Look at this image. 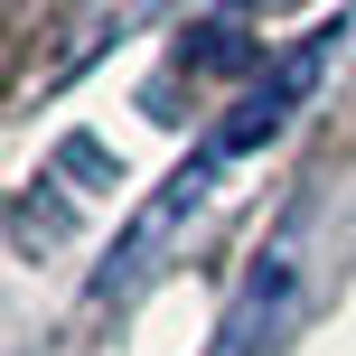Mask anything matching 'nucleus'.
<instances>
[{
    "label": "nucleus",
    "instance_id": "obj_1",
    "mask_svg": "<svg viewBox=\"0 0 356 356\" xmlns=\"http://www.w3.org/2000/svg\"><path fill=\"white\" fill-rule=\"evenodd\" d=\"M225 169H234L225 150H216V141H197L188 160H178V169L160 178V197H150V207L122 225V244H113V263L85 282V300H122V291H141L150 272L169 263V244L197 225V216H207V197H216V178H225Z\"/></svg>",
    "mask_w": 356,
    "mask_h": 356
},
{
    "label": "nucleus",
    "instance_id": "obj_2",
    "mask_svg": "<svg viewBox=\"0 0 356 356\" xmlns=\"http://www.w3.org/2000/svg\"><path fill=\"white\" fill-rule=\"evenodd\" d=\"M338 38H347V29H319V38H300V47H282V56H272V66L253 75L244 94H234V113L207 131V141L225 150V160H253L263 141H282V131H291V113H300L309 94H319V75L338 66Z\"/></svg>",
    "mask_w": 356,
    "mask_h": 356
},
{
    "label": "nucleus",
    "instance_id": "obj_3",
    "mask_svg": "<svg viewBox=\"0 0 356 356\" xmlns=\"http://www.w3.org/2000/svg\"><path fill=\"white\" fill-rule=\"evenodd\" d=\"M291 291H300V216H291V225L272 234V253L244 272V291H234V319H225V347H234V356H263V347H272V328H282V309H291Z\"/></svg>",
    "mask_w": 356,
    "mask_h": 356
}]
</instances>
